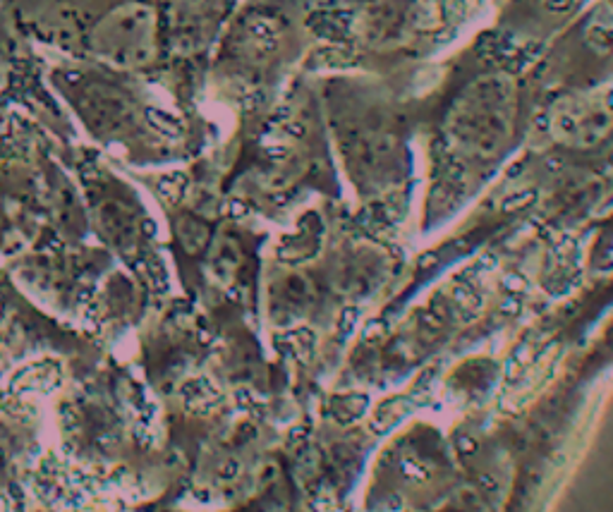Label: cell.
<instances>
[{"mask_svg": "<svg viewBox=\"0 0 613 512\" xmlns=\"http://www.w3.org/2000/svg\"><path fill=\"white\" fill-rule=\"evenodd\" d=\"M587 0H505V22L532 36L568 24Z\"/></svg>", "mask_w": 613, "mask_h": 512, "instance_id": "obj_2", "label": "cell"}, {"mask_svg": "<svg viewBox=\"0 0 613 512\" xmlns=\"http://www.w3.org/2000/svg\"><path fill=\"white\" fill-rule=\"evenodd\" d=\"M551 67L570 82H594L613 72V0L594 2L556 46Z\"/></svg>", "mask_w": 613, "mask_h": 512, "instance_id": "obj_1", "label": "cell"}]
</instances>
